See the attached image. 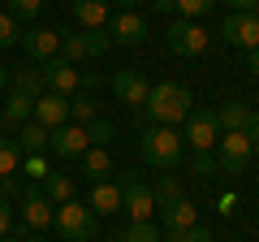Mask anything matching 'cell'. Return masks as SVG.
Segmentation results:
<instances>
[{"instance_id": "6da1fadb", "label": "cell", "mask_w": 259, "mask_h": 242, "mask_svg": "<svg viewBox=\"0 0 259 242\" xmlns=\"http://www.w3.org/2000/svg\"><path fill=\"white\" fill-rule=\"evenodd\" d=\"M147 117L156 126H177L190 117V91L182 83H156L147 91Z\"/></svg>"}, {"instance_id": "7a4b0ae2", "label": "cell", "mask_w": 259, "mask_h": 242, "mask_svg": "<svg viewBox=\"0 0 259 242\" xmlns=\"http://www.w3.org/2000/svg\"><path fill=\"white\" fill-rule=\"evenodd\" d=\"M139 151L151 169H177L182 165V134L173 126H143Z\"/></svg>"}, {"instance_id": "3957f363", "label": "cell", "mask_w": 259, "mask_h": 242, "mask_svg": "<svg viewBox=\"0 0 259 242\" xmlns=\"http://www.w3.org/2000/svg\"><path fill=\"white\" fill-rule=\"evenodd\" d=\"M52 225H56V233H61L65 242H91V238H95V212H91L87 204H78V199L56 204Z\"/></svg>"}, {"instance_id": "277c9868", "label": "cell", "mask_w": 259, "mask_h": 242, "mask_svg": "<svg viewBox=\"0 0 259 242\" xmlns=\"http://www.w3.org/2000/svg\"><path fill=\"white\" fill-rule=\"evenodd\" d=\"M121 212H130V221H151V212H156V195H151V186L143 182L139 173H121Z\"/></svg>"}, {"instance_id": "5b68a950", "label": "cell", "mask_w": 259, "mask_h": 242, "mask_svg": "<svg viewBox=\"0 0 259 242\" xmlns=\"http://www.w3.org/2000/svg\"><path fill=\"white\" fill-rule=\"evenodd\" d=\"M182 139L190 143V151H212L216 143H221V121H216V108H190Z\"/></svg>"}, {"instance_id": "8992f818", "label": "cell", "mask_w": 259, "mask_h": 242, "mask_svg": "<svg viewBox=\"0 0 259 242\" xmlns=\"http://www.w3.org/2000/svg\"><path fill=\"white\" fill-rule=\"evenodd\" d=\"M250 156H255V147H250V139L242 130H221V156H216V169H225V173H242V169L250 165Z\"/></svg>"}, {"instance_id": "52a82bcc", "label": "cell", "mask_w": 259, "mask_h": 242, "mask_svg": "<svg viewBox=\"0 0 259 242\" xmlns=\"http://www.w3.org/2000/svg\"><path fill=\"white\" fill-rule=\"evenodd\" d=\"M164 35H168V48H173L177 56H199L207 48V30L199 26V22H190V18H177Z\"/></svg>"}, {"instance_id": "ba28073f", "label": "cell", "mask_w": 259, "mask_h": 242, "mask_svg": "<svg viewBox=\"0 0 259 242\" xmlns=\"http://www.w3.org/2000/svg\"><path fill=\"white\" fill-rule=\"evenodd\" d=\"M147 78L139 74V69H117V74H112V95H117L121 104H125V108H143V104H147Z\"/></svg>"}, {"instance_id": "9c48e42d", "label": "cell", "mask_w": 259, "mask_h": 242, "mask_svg": "<svg viewBox=\"0 0 259 242\" xmlns=\"http://www.w3.org/2000/svg\"><path fill=\"white\" fill-rule=\"evenodd\" d=\"M48 147H52L56 156H65V160H78L87 147H91V139H87V126H74V121L56 126L52 139H48Z\"/></svg>"}, {"instance_id": "30bf717a", "label": "cell", "mask_w": 259, "mask_h": 242, "mask_svg": "<svg viewBox=\"0 0 259 242\" xmlns=\"http://www.w3.org/2000/svg\"><path fill=\"white\" fill-rule=\"evenodd\" d=\"M221 35L229 39L233 48H259V18L255 13H229V18L221 22Z\"/></svg>"}, {"instance_id": "8fae6325", "label": "cell", "mask_w": 259, "mask_h": 242, "mask_svg": "<svg viewBox=\"0 0 259 242\" xmlns=\"http://www.w3.org/2000/svg\"><path fill=\"white\" fill-rule=\"evenodd\" d=\"M39 74H44V87H48V91H56V95H69V91H78V87H82L78 69L69 65V61H61V56L44 61V65H39Z\"/></svg>"}, {"instance_id": "7c38bea8", "label": "cell", "mask_w": 259, "mask_h": 242, "mask_svg": "<svg viewBox=\"0 0 259 242\" xmlns=\"http://www.w3.org/2000/svg\"><path fill=\"white\" fill-rule=\"evenodd\" d=\"M22 52L30 56V61H52L56 52H61V30H48V26H35V30H22Z\"/></svg>"}, {"instance_id": "4fadbf2b", "label": "cell", "mask_w": 259, "mask_h": 242, "mask_svg": "<svg viewBox=\"0 0 259 242\" xmlns=\"http://www.w3.org/2000/svg\"><path fill=\"white\" fill-rule=\"evenodd\" d=\"M30 117L44 126V130H56V126H65L69 121V95H56V91H44L35 100V112Z\"/></svg>"}, {"instance_id": "5bb4252c", "label": "cell", "mask_w": 259, "mask_h": 242, "mask_svg": "<svg viewBox=\"0 0 259 242\" xmlns=\"http://www.w3.org/2000/svg\"><path fill=\"white\" fill-rule=\"evenodd\" d=\"M52 216H56V208L48 204V199L39 195L35 186L22 190V221H26L30 229H48V225H52Z\"/></svg>"}, {"instance_id": "9a60e30c", "label": "cell", "mask_w": 259, "mask_h": 242, "mask_svg": "<svg viewBox=\"0 0 259 242\" xmlns=\"http://www.w3.org/2000/svg\"><path fill=\"white\" fill-rule=\"evenodd\" d=\"M30 112H35V100L9 87V95H5V108H0V130H18V126H26Z\"/></svg>"}, {"instance_id": "2e32d148", "label": "cell", "mask_w": 259, "mask_h": 242, "mask_svg": "<svg viewBox=\"0 0 259 242\" xmlns=\"http://www.w3.org/2000/svg\"><path fill=\"white\" fill-rule=\"evenodd\" d=\"M112 44H125V48H134V44H143L147 39V22L139 18V13H117L112 18Z\"/></svg>"}, {"instance_id": "e0dca14e", "label": "cell", "mask_w": 259, "mask_h": 242, "mask_svg": "<svg viewBox=\"0 0 259 242\" xmlns=\"http://www.w3.org/2000/svg\"><path fill=\"white\" fill-rule=\"evenodd\" d=\"M78 173L91 177V182H108V173H112V151H108V147H87L82 156H78Z\"/></svg>"}, {"instance_id": "ac0fdd59", "label": "cell", "mask_w": 259, "mask_h": 242, "mask_svg": "<svg viewBox=\"0 0 259 242\" xmlns=\"http://www.w3.org/2000/svg\"><path fill=\"white\" fill-rule=\"evenodd\" d=\"M74 22L82 30H104V22H108V0H74Z\"/></svg>"}, {"instance_id": "d6986e66", "label": "cell", "mask_w": 259, "mask_h": 242, "mask_svg": "<svg viewBox=\"0 0 259 242\" xmlns=\"http://www.w3.org/2000/svg\"><path fill=\"white\" fill-rule=\"evenodd\" d=\"M48 139H52V130H44L39 121H26V126H18V151L22 156H39V151L48 147Z\"/></svg>"}, {"instance_id": "ffe728a7", "label": "cell", "mask_w": 259, "mask_h": 242, "mask_svg": "<svg viewBox=\"0 0 259 242\" xmlns=\"http://www.w3.org/2000/svg\"><path fill=\"white\" fill-rule=\"evenodd\" d=\"M91 212H100V216L121 212V186H117V182H95V190H91Z\"/></svg>"}, {"instance_id": "44dd1931", "label": "cell", "mask_w": 259, "mask_h": 242, "mask_svg": "<svg viewBox=\"0 0 259 242\" xmlns=\"http://www.w3.org/2000/svg\"><path fill=\"white\" fill-rule=\"evenodd\" d=\"M156 9L160 13H177V18H203V13L216 9V0H156Z\"/></svg>"}, {"instance_id": "7402d4cb", "label": "cell", "mask_w": 259, "mask_h": 242, "mask_svg": "<svg viewBox=\"0 0 259 242\" xmlns=\"http://www.w3.org/2000/svg\"><path fill=\"white\" fill-rule=\"evenodd\" d=\"M160 216H164V225L168 229H190V225H199V212H194V204L190 199H177V204H168V208H160Z\"/></svg>"}, {"instance_id": "603a6c76", "label": "cell", "mask_w": 259, "mask_h": 242, "mask_svg": "<svg viewBox=\"0 0 259 242\" xmlns=\"http://www.w3.org/2000/svg\"><path fill=\"white\" fill-rule=\"evenodd\" d=\"M44 199L48 204H69V199H74V177H65V173H48L44 177Z\"/></svg>"}, {"instance_id": "cb8c5ba5", "label": "cell", "mask_w": 259, "mask_h": 242, "mask_svg": "<svg viewBox=\"0 0 259 242\" xmlns=\"http://www.w3.org/2000/svg\"><path fill=\"white\" fill-rule=\"evenodd\" d=\"M13 91H22V95H30V100H39V95L48 91V87H44V74H39V69H18Z\"/></svg>"}, {"instance_id": "d4e9b609", "label": "cell", "mask_w": 259, "mask_h": 242, "mask_svg": "<svg viewBox=\"0 0 259 242\" xmlns=\"http://www.w3.org/2000/svg\"><path fill=\"white\" fill-rule=\"evenodd\" d=\"M117 242H160V229L151 221H130L125 229H121Z\"/></svg>"}, {"instance_id": "484cf974", "label": "cell", "mask_w": 259, "mask_h": 242, "mask_svg": "<svg viewBox=\"0 0 259 242\" xmlns=\"http://www.w3.org/2000/svg\"><path fill=\"white\" fill-rule=\"evenodd\" d=\"M246 104H242V100H229V104H225V108L221 112H216V121H221V130H242V121H246Z\"/></svg>"}, {"instance_id": "4316f807", "label": "cell", "mask_w": 259, "mask_h": 242, "mask_svg": "<svg viewBox=\"0 0 259 242\" xmlns=\"http://www.w3.org/2000/svg\"><path fill=\"white\" fill-rule=\"evenodd\" d=\"M61 61H69V65H74V61H82L87 56V48H82V35H78V30H61Z\"/></svg>"}, {"instance_id": "83f0119b", "label": "cell", "mask_w": 259, "mask_h": 242, "mask_svg": "<svg viewBox=\"0 0 259 242\" xmlns=\"http://www.w3.org/2000/svg\"><path fill=\"white\" fill-rule=\"evenodd\" d=\"M22 169V151L13 139H0V177H13Z\"/></svg>"}, {"instance_id": "f1b7e54d", "label": "cell", "mask_w": 259, "mask_h": 242, "mask_svg": "<svg viewBox=\"0 0 259 242\" xmlns=\"http://www.w3.org/2000/svg\"><path fill=\"white\" fill-rule=\"evenodd\" d=\"M69 121H74V126H91V121H95V95H78V100H69Z\"/></svg>"}, {"instance_id": "f546056e", "label": "cell", "mask_w": 259, "mask_h": 242, "mask_svg": "<svg viewBox=\"0 0 259 242\" xmlns=\"http://www.w3.org/2000/svg\"><path fill=\"white\" fill-rule=\"evenodd\" d=\"M151 195H156V208H168V204H177V199H182V190H177L173 173H164V177H160L156 186H151Z\"/></svg>"}, {"instance_id": "4dcf8cb0", "label": "cell", "mask_w": 259, "mask_h": 242, "mask_svg": "<svg viewBox=\"0 0 259 242\" xmlns=\"http://www.w3.org/2000/svg\"><path fill=\"white\" fill-rule=\"evenodd\" d=\"M82 48H87V56H104L112 48V35L108 30H82Z\"/></svg>"}, {"instance_id": "1f68e13d", "label": "cell", "mask_w": 259, "mask_h": 242, "mask_svg": "<svg viewBox=\"0 0 259 242\" xmlns=\"http://www.w3.org/2000/svg\"><path fill=\"white\" fill-rule=\"evenodd\" d=\"M87 139H91V147H104V143H112V139H117V130H112V121L95 117L91 126H87Z\"/></svg>"}, {"instance_id": "d6a6232c", "label": "cell", "mask_w": 259, "mask_h": 242, "mask_svg": "<svg viewBox=\"0 0 259 242\" xmlns=\"http://www.w3.org/2000/svg\"><path fill=\"white\" fill-rule=\"evenodd\" d=\"M160 242H212V229H203V225H190V229H168V238Z\"/></svg>"}, {"instance_id": "836d02e7", "label": "cell", "mask_w": 259, "mask_h": 242, "mask_svg": "<svg viewBox=\"0 0 259 242\" xmlns=\"http://www.w3.org/2000/svg\"><path fill=\"white\" fill-rule=\"evenodd\" d=\"M39 9H44V0H9V9H5V13H9L13 22H30Z\"/></svg>"}, {"instance_id": "e575fe53", "label": "cell", "mask_w": 259, "mask_h": 242, "mask_svg": "<svg viewBox=\"0 0 259 242\" xmlns=\"http://www.w3.org/2000/svg\"><path fill=\"white\" fill-rule=\"evenodd\" d=\"M18 39H22V26L9 18V13H0V48H13Z\"/></svg>"}, {"instance_id": "d590c367", "label": "cell", "mask_w": 259, "mask_h": 242, "mask_svg": "<svg viewBox=\"0 0 259 242\" xmlns=\"http://www.w3.org/2000/svg\"><path fill=\"white\" fill-rule=\"evenodd\" d=\"M22 169H26V177H35V182H44V177L52 173L44 156H22Z\"/></svg>"}, {"instance_id": "8d00e7d4", "label": "cell", "mask_w": 259, "mask_h": 242, "mask_svg": "<svg viewBox=\"0 0 259 242\" xmlns=\"http://www.w3.org/2000/svg\"><path fill=\"white\" fill-rule=\"evenodd\" d=\"M190 169H194V173H216V156H212V151H194Z\"/></svg>"}, {"instance_id": "74e56055", "label": "cell", "mask_w": 259, "mask_h": 242, "mask_svg": "<svg viewBox=\"0 0 259 242\" xmlns=\"http://www.w3.org/2000/svg\"><path fill=\"white\" fill-rule=\"evenodd\" d=\"M242 134H246L250 147L259 151V112H255V108H250V112H246V121H242Z\"/></svg>"}, {"instance_id": "f35d334b", "label": "cell", "mask_w": 259, "mask_h": 242, "mask_svg": "<svg viewBox=\"0 0 259 242\" xmlns=\"http://www.w3.org/2000/svg\"><path fill=\"white\" fill-rule=\"evenodd\" d=\"M0 199H22V186H18V177H0Z\"/></svg>"}, {"instance_id": "ab89813d", "label": "cell", "mask_w": 259, "mask_h": 242, "mask_svg": "<svg viewBox=\"0 0 259 242\" xmlns=\"http://www.w3.org/2000/svg\"><path fill=\"white\" fill-rule=\"evenodd\" d=\"M13 229V208H9V199H0V238Z\"/></svg>"}, {"instance_id": "60d3db41", "label": "cell", "mask_w": 259, "mask_h": 242, "mask_svg": "<svg viewBox=\"0 0 259 242\" xmlns=\"http://www.w3.org/2000/svg\"><path fill=\"white\" fill-rule=\"evenodd\" d=\"M225 5H233V13H250L259 0H225Z\"/></svg>"}, {"instance_id": "b9f144b4", "label": "cell", "mask_w": 259, "mask_h": 242, "mask_svg": "<svg viewBox=\"0 0 259 242\" xmlns=\"http://www.w3.org/2000/svg\"><path fill=\"white\" fill-rule=\"evenodd\" d=\"M246 69L259 78V48H250V52H246Z\"/></svg>"}, {"instance_id": "7bdbcfd3", "label": "cell", "mask_w": 259, "mask_h": 242, "mask_svg": "<svg viewBox=\"0 0 259 242\" xmlns=\"http://www.w3.org/2000/svg\"><path fill=\"white\" fill-rule=\"evenodd\" d=\"M0 91H9V69L0 65Z\"/></svg>"}, {"instance_id": "ee69618b", "label": "cell", "mask_w": 259, "mask_h": 242, "mask_svg": "<svg viewBox=\"0 0 259 242\" xmlns=\"http://www.w3.org/2000/svg\"><path fill=\"white\" fill-rule=\"evenodd\" d=\"M117 5H139V0H117Z\"/></svg>"}, {"instance_id": "f6af8a7d", "label": "cell", "mask_w": 259, "mask_h": 242, "mask_svg": "<svg viewBox=\"0 0 259 242\" xmlns=\"http://www.w3.org/2000/svg\"><path fill=\"white\" fill-rule=\"evenodd\" d=\"M0 242H13V238H9V233H5V238H0Z\"/></svg>"}, {"instance_id": "bcb514c9", "label": "cell", "mask_w": 259, "mask_h": 242, "mask_svg": "<svg viewBox=\"0 0 259 242\" xmlns=\"http://www.w3.org/2000/svg\"><path fill=\"white\" fill-rule=\"evenodd\" d=\"M250 13H255V18H259V5H255V9H250Z\"/></svg>"}, {"instance_id": "7dc6e473", "label": "cell", "mask_w": 259, "mask_h": 242, "mask_svg": "<svg viewBox=\"0 0 259 242\" xmlns=\"http://www.w3.org/2000/svg\"><path fill=\"white\" fill-rule=\"evenodd\" d=\"M26 242H39V238H26Z\"/></svg>"}]
</instances>
